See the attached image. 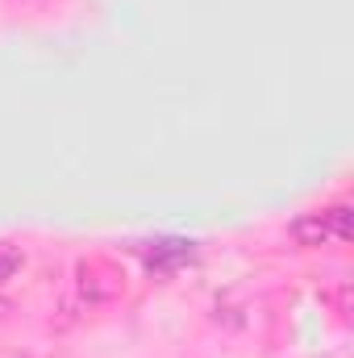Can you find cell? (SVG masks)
I'll list each match as a JSON object with an SVG mask.
<instances>
[{
    "instance_id": "cell-1",
    "label": "cell",
    "mask_w": 354,
    "mask_h": 358,
    "mask_svg": "<svg viewBox=\"0 0 354 358\" xmlns=\"http://www.w3.org/2000/svg\"><path fill=\"white\" fill-rule=\"evenodd\" d=\"M196 259V246L192 242H183V238H163V242H150L146 246V267L150 271H176L183 263H192Z\"/></svg>"
},
{
    "instance_id": "cell-4",
    "label": "cell",
    "mask_w": 354,
    "mask_h": 358,
    "mask_svg": "<svg viewBox=\"0 0 354 358\" xmlns=\"http://www.w3.org/2000/svg\"><path fill=\"white\" fill-rule=\"evenodd\" d=\"M330 221H334V242H346L351 238V208L346 204L330 208Z\"/></svg>"
},
{
    "instance_id": "cell-2",
    "label": "cell",
    "mask_w": 354,
    "mask_h": 358,
    "mask_svg": "<svg viewBox=\"0 0 354 358\" xmlns=\"http://www.w3.org/2000/svg\"><path fill=\"white\" fill-rule=\"evenodd\" d=\"M292 242L296 246H330L334 242V221H330V213H304V217H296L292 221Z\"/></svg>"
},
{
    "instance_id": "cell-3",
    "label": "cell",
    "mask_w": 354,
    "mask_h": 358,
    "mask_svg": "<svg viewBox=\"0 0 354 358\" xmlns=\"http://www.w3.org/2000/svg\"><path fill=\"white\" fill-rule=\"evenodd\" d=\"M17 267H21V250L8 246V242H0V283H8L17 275Z\"/></svg>"
}]
</instances>
